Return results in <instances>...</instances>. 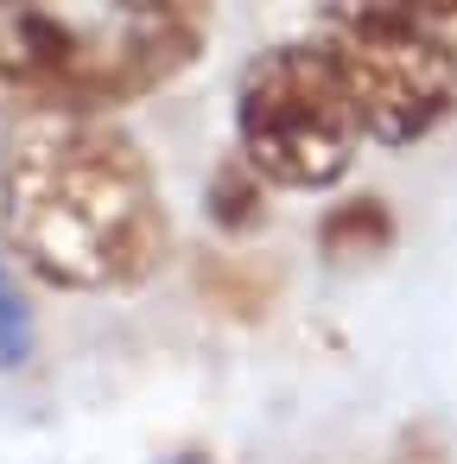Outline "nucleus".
Segmentation results:
<instances>
[{
	"instance_id": "1",
	"label": "nucleus",
	"mask_w": 457,
	"mask_h": 464,
	"mask_svg": "<svg viewBox=\"0 0 457 464\" xmlns=\"http://www.w3.org/2000/svg\"><path fill=\"white\" fill-rule=\"evenodd\" d=\"M0 229L64 293H128L172 248L147 153L96 109L26 102L0 140Z\"/></svg>"
},
{
	"instance_id": "2",
	"label": "nucleus",
	"mask_w": 457,
	"mask_h": 464,
	"mask_svg": "<svg viewBox=\"0 0 457 464\" xmlns=\"http://www.w3.org/2000/svg\"><path fill=\"white\" fill-rule=\"evenodd\" d=\"M204 52L197 0H0V90L45 109L153 96Z\"/></svg>"
},
{
	"instance_id": "3",
	"label": "nucleus",
	"mask_w": 457,
	"mask_h": 464,
	"mask_svg": "<svg viewBox=\"0 0 457 464\" xmlns=\"http://www.w3.org/2000/svg\"><path fill=\"white\" fill-rule=\"evenodd\" d=\"M242 160L280 191H324L368 140L362 109L324 45H273L235 90Z\"/></svg>"
},
{
	"instance_id": "4",
	"label": "nucleus",
	"mask_w": 457,
	"mask_h": 464,
	"mask_svg": "<svg viewBox=\"0 0 457 464\" xmlns=\"http://www.w3.org/2000/svg\"><path fill=\"white\" fill-rule=\"evenodd\" d=\"M318 45L343 71L368 140L406 147V140L432 134L457 102V64L394 7V0H356V7H343L324 26Z\"/></svg>"
},
{
	"instance_id": "5",
	"label": "nucleus",
	"mask_w": 457,
	"mask_h": 464,
	"mask_svg": "<svg viewBox=\"0 0 457 464\" xmlns=\"http://www.w3.org/2000/svg\"><path fill=\"white\" fill-rule=\"evenodd\" d=\"M387 242H394V217H387L381 198H349V204H337V210L324 217V229H318L324 261H375Z\"/></svg>"
},
{
	"instance_id": "6",
	"label": "nucleus",
	"mask_w": 457,
	"mask_h": 464,
	"mask_svg": "<svg viewBox=\"0 0 457 464\" xmlns=\"http://www.w3.org/2000/svg\"><path fill=\"white\" fill-rule=\"evenodd\" d=\"M210 217H216V229H254L261 217H267V179L235 153V160H223L216 166V179H210Z\"/></svg>"
},
{
	"instance_id": "7",
	"label": "nucleus",
	"mask_w": 457,
	"mask_h": 464,
	"mask_svg": "<svg viewBox=\"0 0 457 464\" xmlns=\"http://www.w3.org/2000/svg\"><path fill=\"white\" fill-rule=\"evenodd\" d=\"M26 356H33V318L20 286L7 280V261H0V369H20Z\"/></svg>"
},
{
	"instance_id": "8",
	"label": "nucleus",
	"mask_w": 457,
	"mask_h": 464,
	"mask_svg": "<svg viewBox=\"0 0 457 464\" xmlns=\"http://www.w3.org/2000/svg\"><path fill=\"white\" fill-rule=\"evenodd\" d=\"M394 7H400V14H406L451 64H457V0H394Z\"/></svg>"
}]
</instances>
